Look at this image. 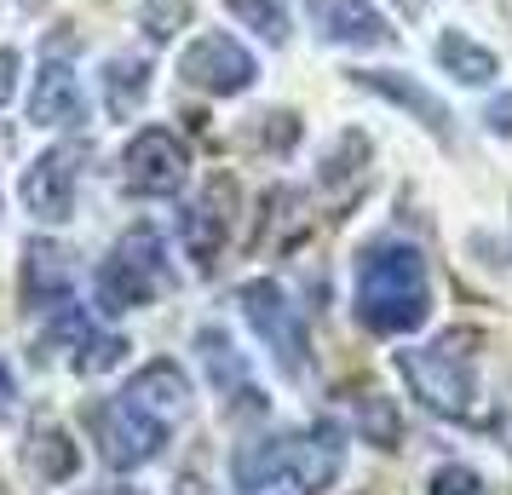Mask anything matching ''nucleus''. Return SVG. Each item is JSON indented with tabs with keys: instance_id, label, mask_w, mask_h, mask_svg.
<instances>
[{
	"instance_id": "nucleus-1",
	"label": "nucleus",
	"mask_w": 512,
	"mask_h": 495,
	"mask_svg": "<svg viewBox=\"0 0 512 495\" xmlns=\"http://www.w3.org/2000/svg\"><path fill=\"white\" fill-rule=\"evenodd\" d=\"M432 317V277L409 242H374L357 260V323L369 334H415Z\"/></svg>"
},
{
	"instance_id": "nucleus-2",
	"label": "nucleus",
	"mask_w": 512,
	"mask_h": 495,
	"mask_svg": "<svg viewBox=\"0 0 512 495\" xmlns=\"http://www.w3.org/2000/svg\"><path fill=\"white\" fill-rule=\"evenodd\" d=\"M472 329H449L432 346H403L397 352V375L409 380L415 403H426L443 421H478V369H472Z\"/></svg>"
},
{
	"instance_id": "nucleus-3",
	"label": "nucleus",
	"mask_w": 512,
	"mask_h": 495,
	"mask_svg": "<svg viewBox=\"0 0 512 495\" xmlns=\"http://www.w3.org/2000/svg\"><path fill=\"white\" fill-rule=\"evenodd\" d=\"M162 288H167V248L150 225H139V231H127L116 248H110V260L98 265L93 300H98L104 317H121V311L150 306Z\"/></svg>"
},
{
	"instance_id": "nucleus-4",
	"label": "nucleus",
	"mask_w": 512,
	"mask_h": 495,
	"mask_svg": "<svg viewBox=\"0 0 512 495\" xmlns=\"http://www.w3.org/2000/svg\"><path fill=\"white\" fill-rule=\"evenodd\" d=\"M254 52L242 47L236 35H219V29H208V35H196L185 52H179V81L185 87H196V93H213V98H236L254 87Z\"/></svg>"
},
{
	"instance_id": "nucleus-5",
	"label": "nucleus",
	"mask_w": 512,
	"mask_h": 495,
	"mask_svg": "<svg viewBox=\"0 0 512 495\" xmlns=\"http://www.w3.org/2000/svg\"><path fill=\"white\" fill-rule=\"evenodd\" d=\"M236 300H242V317L254 323V334L271 346L282 375L305 380V352H311V340H305V323H300V311L288 306V294H282L277 283H248Z\"/></svg>"
},
{
	"instance_id": "nucleus-6",
	"label": "nucleus",
	"mask_w": 512,
	"mask_h": 495,
	"mask_svg": "<svg viewBox=\"0 0 512 495\" xmlns=\"http://www.w3.org/2000/svg\"><path fill=\"white\" fill-rule=\"evenodd\" d=\"M121 179H127L133 196H179L190 179V150L179 144V133L144 127V133H133L127 156H121Z\"/></svg>"
},
{
	"instance_id": "nucleus-7",
	"label": "nucleus",
	"mask_w": 512,
	"mask_h": 495,
	"mask_svg": "<svg viewBox=\"0 0 512 495\" xmlns=\"http://www.w3.org/2000/svg\"><path fill=\"white\" fill-rule=\"evenodd\" d=\"M93 438H98V455L110 461L116 472H133V467H144L156 449L167 444V426L162 421H150L144 409H133L127 398H116V403H93Z\"/></svg>"
},
{
	"instance_id": "nucleus-8",
	"label": "nucleus",
	"mask_w": 512,
	"mask_h": 495,
	"mask_svg": "<svg viewBox=\"0 0 512 495\" xmlns=\"http://www.w3.org/2000/svg\"><path fill=\"white\" fill-rule=\"evenodd\" d=\"M81 167H87V150L81 144H52V150H41L24 173V208L35 219H47V225H64L75 213Z\"/></svg>"
},
{
	"instance_id": "nucleus-9",
	"label": "nucleus",
	"mask_w": 512,
	"mask_h": 495,
	"mask_svg": "<svg viewBox=\"0 0 512 495\" xmlns=\"http://www.w3.org/2000/svg\"><path fill=\"white\" fill-rule=\"evenodd\" d=\"M236 225V179H225V173H213L208 185H202V196L190 202L185 225H179V236H185V254L202 271H213V260L225 254V236H231Z\"/></svg>"
},
{
	"instance_id": "nucleus-10",
	"label": "nucleus",
	"mask_w": 512,
	"mask_h": 495,
	"mask_svg": "<svg viewBox=\"0 0 512 495\" xmlns=\"http://www.w3.org/2000/svg\"><path fill=\"white\" fill-rule=\"evenodd\" d=\"M70 300H75V260H70V248L35 236V242L24 248V306L58 317Z\"/></svg>"
},
{
	"instance_id": "nucleus-11",
	"label": "nucleus",
	"mask_w": 512,
	"mask_h": 495,
	"mask_svg": "<svg viewBox=\"0 0 512 495\" xmlns=\"http://www.w3.org/2000/svg\"><path fill=\"white\" fill-rule=\"evenodd\" d=\"M311 24L334 47H397V29L374 12L369 0H305Z\"/></svg>"
},
{
	"instance_id": "nucleus-12",
	"label": "nucleus",
	"mask_w": 512,
	"mask_h": 495,
	"mask_svg": "<svg viewBox=\"0 0 512 495\" xmlns=\"http://www.w3.org/2000/svg\"><path fill=\"white\" fill-rule=\"evenodd\" d=\"M351 81H357V87H369V93H380V98H392L397 110L420 116V127H426V133H432L438 144H455V127H449V110H443V98H438V93H426L420 81H409V75H397V70H351Z\"/></svg>"
},
{
	"instance_id": "nucleus-13",
	"label": "nucleus",
	"mask_w": 512,
	"mask_h": 495,
	"mask_svg": "<svg viewBox=\"0 0 512 495\" xmlns=\"http://www.w3.org/2000/svg\"><path fill=\"white\" fill-rule=\"evenodd\" d=\"M121 398L133 403V409H144L150 421L173 426L190 409V380H185V369H179L173 357H156V363H144L139 375H133V386H127Z\"/></svg>"
},
{
	"instance_id": "nucleus-14",
	"label": "nucleus",
	"mask_w": 512,
	"mask_h": 495,
	"mask_svg": "<svg viewBox=\"0 0 512 495\" xmlns=\"http://www.w3.org/2000/svg\"><path fill=\"white\" fill-rule=\"evenodd\" d=\"M87 116V98H81V81L64 58H47L41 75H35V93H29V121L35 127H81Z\"/></svg>"
},
{
	"instance_id": "nucleus-15",
	"label": "nucleus",
	"mask_w": 512,
	"mask_h": 495,
	"mask_svg": "<svg viewBox=\"0 0 512 495\" xmlns=\"http://www.w3.org/2000/svg\"><path fill=\"white\" fill-rule=\"evenodd\" d=\"M340 467H346V444H340V426L334 421H317L311 432H294V461H288V472H294V484L305 495L328 490L340 478Z\"/></svg>"
},
{
	"instance_id": "nucleus-16",
	"label": "nucleus",
	"mask_w": 512,
	"mask_h": 495,
	"mask_svg": "<svg viewBox=\"0 0 512 495\" xmlns=\"http://www.w3.org/2000/svg\"><path fill=\"white\" fill-rule=\"evenodd\" d=\"M294 461V432H265V438H248V444H236L231 455V478L242 495L254 490H271L282 472Z\"/></svg>"
},
{
	"instance_id": "nucleus-17",
	"label": "nucleus",
	"mask_w": 512,
	"mask_h": 495,
	"mask_svg": "<svg viewBox=\"0 0 512 495\" xmlns=\"http://www.w3.org/2000/svg\"><path fill=\"white\" fill-rule=\"evenodd\" d=\"M369 156H374V144L363 139L357 127H346L340 139L328 144L323 167H317V185H323L334 202H351V196L363 190V179H369Z\"/></svg>"
},
{
	"instance_id": "nucleus-18",
	"label": "nucleus",
	"mask_w": 512,
	"mask_h": 495,
	"mask_svg": "<svg viewBox=\"0 0 512 495\" xmlns=\"http://www.w3.org/2000/svg\"><path fill=\"white\" fill-rule=\"evenodd\" d=\"M29 472L41 478V484H64V478H75V467H81V449L70 444V432L64 426H29V449H24Z\"/></svg>"
},
{
	"instance_id": "nucleus-19",
	"label": "nucleus",
	"mask_w": 512,
	"mask_h": 495,
	"mask_svg": "<svg viewBox=\"0 0 512 495\" xmlns=\"http://www.w3.org/2000/svg\"><path fill=\"white\" fill-rule=\"evenodd\" d=\"M144 93H150V64H144V58H127V52H116V58L104 64V104H110V116L127 121L144 104Z\"/></svg>"
},
{
	"instance_id": "nucleus-20",
	"label": "nucleus",
	"mask_w": 512,
	"mask_h": 495,
	"mask_svg": "<svg viewBox=\"0 0 512 495\" xmlns=\"http://www.w3.org/2000/svg\"><path fill=\"white\" fill-rule=\"evenodd\" d=\"M438 64L455 75V81H466V87H484V81H495V70H501V64H495V52L478 47V41L461 35V29H449V35L438 41Z\"/></svg>"
},
{
	"instance_id": "nucleus-21",
	"label": "nucleus",
	"mask_w": 512,
	"mask_h": 495,
	"mask_svg": "<svg viewBox=\"0 0 512 495\" xmlns=\"http://www.w3.org/2000/svg\"><path fill=\"white\" fill-rule=\"evenodd\" d=\"M196 346H202L208 375H213V386H219L225 398H248V392H254V386H248V369H242V357H236V346L219 329H202L196 334Z\"/></svg>"
},
{
	"instance_id": "nucleus-22",
	"label": "nucleus",
	"mask_w": 512,
	"mask_h": 495,
	"mask_svg": "<svg viewBox=\"0 0 512 495\" xmlns=\"http://www.w3.org/2000/svg\"><path fill=\"white\" fill-rule=\"evenodd\" d=\"M357 426H363V444L374 449H397L403 444V415L386 392H363L357 398Z\"/></svg>"
},
{
	"instance_id": "nucleus-23",
	"label": "nucleus",
	"mask_w": 512,
	"mask_h": 495,
	"mask_svg": "<svg viewBox=\"0 0 512 495\" xmlns=\"http://www.w3.org/2000/svg\"><path fill=\"white\" fill-rule=\"evenodd\" d=\"M225 12L242 29H254L259 41H271V47L288 41V0H225Z\"/></svg>"
},
{
	"instance_id": "nucleus-24",
	"label": "nucleus",
	"mask_w": 512,
	"mask_h": 495,
	"mask_svg": "<svg viewBox=\"0 0 512 495\" xmlns=\"http://www.w3.org/2000/svg\"><path fill=\"white\" fill-rule=\"evenodd\" d=\"M196 18V0H139V29L150 41H173Z\"/></svg>"
},
{
	"instance_id": "nucleus-25",
	"label": "nucleus",
	"mask_w": 512,
	"mask_h": 495,
	"mask_svg": "<svg viewBox=\"0 0 512 495\" xmlns=\"http://www.w3.org/2000/svg\"><path fill=\"white\" fill-rule=\"evenodd\" d=\"M121 357H127V340L121 334H93V329L75 334V369L81 375H104V369H116Z\"/></svg>"
},
{
	"instance_id": "nucleus-26",
	"label": "nucleus",
	"mask_w": 512,
	"mask_h": 495,
	"mask_svg": "<svg viewBox=\"0 0 512 495\" xmlns=\"http://www.w3.org/2000/svg\"><path fill=\"white\" fill-rule=\"evenodd\" d=\"M432 495H489V484L472 467H455V461H449V467L432 472Z\"/></svg>"
},
{
	"instance_id": "nucleus-27",
	"label": "nucleus",
	"mask_w": 512,
	"mask_h": 495,
	"mask_svg": "<svg viewBox=\"0 0 512 495\" xmlns=\"http://www.w3.org/2000/svg\"><path fill=\"white\" fill-rule=\"evenodd\" d=\"M300 139V116L294 110H271V116H259V144H271V150H294Z\"/></svg>"
},
{
	"instance_id": "nucleus-28",
	"label": "nucleus",
	"mask_w": 512,
	"mask_h": 495,
	"mask_svg": "<svg viewBox=\"0 0 512 495\" xmlns=\"http://www.w3.org/2000/svg\"><path fill=\"white\" fill-rule=\"evenodd\" d=\"M12 93H18V52L0 47V104H6Z\"/></svg>"
},
{
	"instance_id": "nucleus-29",
	"label": "nucleus",
	"mask_w": 512,
	"mask_h": 495,
	"mask_svg": "<svg viewBox=\"0 0 512 495\" xmlns=\"http://www.w3.org/2000/svg\"><path fill=\"white\" fill-rule=\"evenodd\" d=\"M484 127H489V133H512V93L495 98V104L484 110Z\"/></svg>"
},
{
	"instance_id": "nucleus-30",
	"label": "nucleus",
	"mask_w": 512,
	"mask_h": 495,
	"mask_svg": "<svg viewBox=\"0 0 512 495\" xmlns=\"http://www.w3.org/2000/svg\"><path fill=\"white\" fill-rule=\"evenodd\" d=\"M12 409H18V380H12V363L0 357V421H6Z\"/></svg>"
},
{
	"instance_id": "nucleus-31",
	"label": "nucleus",
	"mask_w": 512,
	"mask_h": 495,
	"mask_svg": "<svg viewBox=\"0 0 512 495\" xmlns=\"http://www.w3.org/2000/svg\"><path fill=\"white\" fill-rule=\"evenodd\" d=\"M397 12H409V18H420V12H426V0H397Z\"/></svg>"
},
{
	"instance_id": "nucleus-32",
	"label": "nucleus",
	"mask_w": 512,
	"mask_h": 495,
	"mask_svg": "<svg viewBox=\"0 0 512 495\" xmlns=\"http://www.w3.org/2000/svg\"><path fill=\"white\" fill-rule=\"evenodd\" d=\"M18 6H29V12H35V6H47V0H18Z\"/></svg>"
},
{
	"instance_id": "nucleus-33",
	"label": "nucleus",
	"mask_w": 512,
	"mask_h": 495,
	"mask_svg": "<svg viewBox=\"0 0 512 495\" xmlns=\"http://www.w3.org/2000/svg\"><path fill=\"white\" fill-rule=\"evenodd\" d=\"M98 495H139V490H98Z\"/></svg>"
},
{
	"instance_id": "nucleus-34",
	"label": "nucleus",
	"mask_w": 512,
	"mask_h": 495,
	"mask_svg": "<svg viewBox=\"0 0 512 495\" xmlns=\"http://www.w3.org/2000/svg\"><path fill=\"white\" fill-rule=\"evenodd\" d=\"M254 495H282V490H277V484H271V490H254Z\"/></svg>"
},
{
	"instance_id": "nucleus-35",
	"label": "nucleus",
	"mask_w": 512,
	"mask_h": 495,
	"mask_svg": "<svg viewBox=\"0 0 512 495\" xmlns=\"http://www.w3.org/2000/svg\"><path fill=\"white\" fill-rule=\"evenodd\" d=\"M0 495H12V490H6V478H0Z\"/></svg>"
}]
</instances>
